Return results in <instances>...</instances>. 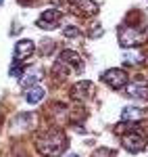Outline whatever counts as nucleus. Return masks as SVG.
I'll use <instances>...</instances> for the list:
<instances>
[{
  "instance_id": "1",
  "label": "nucleus",
  "mask_w": 148,
  "mask_h": 157,
  "mask_svg": "<svg viewBox=\"0 0 148 157\" xmlns=\"http://www.w3.org/2000/svg\"><path fill=\"white\" fill-rule=\"evenodd\" d=\"M67 147H69V140L61 128H48V130L40 132L36 140V149L44 157H59L63 155V151Z\"/></svg>"
},
{
  "instance_id": "2",
  "label": "nucleus",
  "mask_w": 148,
  "mask_h": 157,
  "mask_svg": "<svg viewBox=\"0 0 148 157\" xmlns=\"http://www.w3.org/2000/svg\"><path fill=\"white\" fill-rule=\"evenodd\" d=\"M84 71V59L75 50H63L59 55V61L52 67V75L56 80H67L69 73H81Z\"/></svg>"
},
{
  "instance_id": "3",
  "label": "nucleus",
  "mask_w": 148,
  "mask_h": 157,
  "mask_svg": "<svg viewBox=\"0 0 148 157\" xmlns=\"http://www.w3.org/2000/svg\"><path fill=\"white\" fill-rule=\"evenodd\" d=\"M146 40V32L144 29H138L136 25H121L119 27V44L123 48H138L142 46Z\"/></svg>"
},
{
  "instance_id": "4",
  "label": "nucleus",
  "mask_w": 148,
  "mask_h": 157,
  "mask_svg": "<svg viewBox=\"0 0 148 157\" xmlns=\"http://www.w3.org/2000/svg\"><path fill=\"white\" fill-rule=\"evenodd\" d=\"M121 143H123V147L129 153H140L146 147V136L134 128V130H129V134H125L123 138H121Z\"/></svg>"
},
{
  "instance_id": "5",
  "label": "nucleus",
  "mask_w": 148,
  "mask_h": 157,
  "mask_svg": "<svg viewBox=\"0 0 148 157\" xmlns=\"http://www.w3.org/2000/svg\"><path fill=\"white\" fill-rule=\"evenodd\" d=\"M63 19V11L59 9H48V11H44L40 17H38V27H42V29H56L59 23H61Z\"/></svg>"
},
{
  "instance_id": "6",
  "label": "nucleus",
  "mask_w": 148,
  "mask_h": 157,
  "mask_svg": "<svg viewBox=\"0 0 148 157\" xmlns=\"http://www.w3.org/2000/svg\"><path fill=\"white\" fill-rule=\"evenodd\" d=\"M102 82L106 86H111L113 90H119V88H123V86H127V73L123 71V69H109V71L102 73Z\"/></svg>"
},
{
  "instance_id": "7",
  "label": "nucleus",
  "mask_w": 148,
  "mask_h": 157,
  "mask_svg": "<svg viewBox=\"0 0 148 157\" xmlns=\"http://www.w3.org/2000/svg\"><path fill=\"white\" fill-rule=\"evenodd\" d=\"M71 97L75 101H90V98L94 97V82H90V80H79L77 84L71 86Z\"/></svg>"
},
{
  "instance_id": "8",
  "label": "nucleus",
  "mask_w": 148,
  "mask_h": 157,
  "mask_svg": "<svg viewBox=\"0 0 148 157\" xmlns=\"http://www.w3.org/2000/svg\"><path fill=\"white\" fill-rule=\"evenodd\" d=\"M69 6L79 17H94V15H98V4L94 0H69Z\"/></svg>"
},
{
  "instance_id": "9",
  "label": "nucleus",
  "mask_w": 148,
  "mask_h": 157,
  "mask_svg": "<svg viewBox=\"0 0 148 157\" xmlns=\"http://www.w3.org/2000/svg\"><path fill=\"white\" fill-rule=\"evenodd\" d=\"M36 50V44L31 40H19L17 46H15V61L17 63H23L25 59H29Z\"/></svg>"
},
{
  "instance_id": "10",
  "label": "nucleus",
  "mask_w": 148,
  "mask_h": 157,
  "mask_svg": "<svg viewBox=\"0 0 148 157\" xmlns=\"http://www.w3.org/2000/svg\"><path fill=\"white\" fill-rule=\"evenodd\" d=\"M125 97L136 98V101H148V86L142 82H134V84L125 86Z\"/></svg>"
},
{
  "instance_id": "11",
  "label": "nucleus",
  "mask_w": 148,
  "mask_h": 157,
  "mask_svg": "<svg viewBox=\"0 0 148 157\" xmlns=\"http://www.w3.org/2000/svg\"><path fill=\"white\" fill-rule=\"evenodd\" d=\"M144 117H146V111H144V109H140V107H125L123 111H121V120L129 121L132 126L140 124Z\"/></svg>"
},
{
  "instance_id": "12",
  "label": "nucleus",
  "mask_w": 148,
  "mask_h": 157,
  "mask_svg": "<svg viewBox=\"0 0 148 157\" xmlns=\"http://www.w3.org/2000/svg\"><path fill=\"white\" fill-rule=\"evenodd\" d=\"M42 80V69L40 67H36V69H31V71H25L23 75H21V80H19V84H21V88H31V86H38V82Z\"/></svg>"
},
{
  "instance_id": "13",
  "label": "nucleus",
  "mask_w": 148,
  "mask_h": 157,
  "mask_svg": "<svg viewBox=\"0 0 148 157\" xmlns=\"http://www.w3.org/2000/svg\"><path fill=\"white\" fill-rule=\"evenodd\" d=\"M44 97H46V90H44L42 86H31V88H27L25 101H27L29 105H36V103H40Z\"/></svg>"
},
{
  "instance_id": "14",
  "label": "nucleus",
  "mask_w": 148,
  "mask_h": 157,
  "mask_svg": "<svg viewBox=\"0 0 148 157\" xmlns=\"http://www.w3.org/2000/svg\"><path fill=\"white\" fill-rule=\"evenodd\" d=\"M50 115L61 124V121H65L69 117V109H67V105H63V103H56V105L50 107Z\"/></svg>"
},
{
  "instance_id": "15",
  "label": "nucleus",
  "mask_w": 148,
  "mask_h": 157,
  "mask_svg": "<svg viewBox=\"0 0 148 157\" xmlns=\"http://www.w3.org/2000/svg\"><path fill=\"white\" fill-rule=\"evenodd\" d=\"M140 61H144V52H142V50H129V52L123 55L125 65H138Z\"/></svg>"
},
{
  "instance_id": "16",
  "label": "nucleus",
  "mask_w": 148,
  "mask_h": 157,
  "mask_svg": "<svg viewBox=\"0 0 148 157\" xmlns=\"http://www.w3.org/2000/svg\"><path fill=\"white\" fill-rule=\"evenodd\" d=\"M63 36L65 38H79V27H75V25H69V27H65L63 29Z\"/></svg>"
},
{
  "instance_id": "17",
  "label": "nucleus",
  "mask_w": 148,
  "mask_h": 157,
  "mask_svg": "<svg viewBox=\"0 0 148 157\" xmlns=\"http://www.w3.org/2000/svg\"><path fill=\"white\" fill-rule=\"evenodd\" d=\"M92 157H115V151L106 149V147H100V149H96V151L92 153Z\"/></svg>"
},
{
  "instance_id": "18",
  "label": "nucleus",
  "mask_w": 148,
  "mask_h": 157,
  "mask_svg": "<svg viewBox=\"0 0 148 157\" xmlns=\"http://www.w3.org/2000/svg\"><path fill=\"white\" fill-rule=\"evenodd\" d=\"M52 50H54V42H52V40H42L40 52H42V55H50Z\"/></svg>"
},
{
  "instance_id": "19",
  "label": "nucleus",
  "mask_w": 148,
  "mask_h": 157,
  "mask_svg": "<svg viewBox=\"0 0 148 157\" xmlns=\"http://www.w3.org/2000/svg\"><path fill=\"white\" fill-rule=\"evenodd\" d=\"M92 29H90V38H100L102 36V25L96 23V25H90Z\"/></svg>"
},
{
  "instance_id": "20",
  "label": "nucleus",
  "mask_w": 148,
  "mask_h": 157,
  "mask_svg": "<svg viewBox=\"0 0 148 157\" xmlns=\"http://www.w3.org/2000/svg\"><path fill=\"white\" fill-rule=\"evenodd\" d=\"M11 75H15V78H21V75H23V71H21V63L15 61V63L11 65Z\"/></svg>"
},
{
  "instance_id": "21",
  "label": "nucleus",
  "mask_w": 148,
  "mask_h": 157,
  "mask_svg": "<svg viewBox=\"0 0 148 157\" xmlns=\"http://www.w3.org/2000/svg\"><path fill=\"white\" fill-rule=\"evenodd\" d=\"M67 157H79V155H67Z\"/></svg>"
}]
</instances>
